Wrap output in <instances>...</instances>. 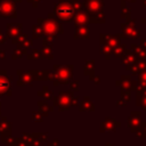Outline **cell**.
Instances as JSON below:
<instances>
[{
    "label": "cell",
    "instance_id": "6da1fadb",
    "mask_svg": "<svg viewBox=\"0 0 146 146\" xmlns=\"http://www.w3.org/2000/svg\"><path fill=\"white\" fill-rule=\"evenodd\" d=\"M56 11H57V15H58V17L60 18V19H63V21H71L72 19V17H73V15H74V10H73V7H71L70 5H59L58 7H57V9H56Z\"/></svg>",
    "mask_w": 146,
    "mask_h": 146
},
{
    "label": "cell",
    "instance_id": "7a4b0ae2",
    "mask_svg": "<svg viewBox=\"0 0 146 146\" xmlns=\"http://www.w3.org/2000/svg\"><path fill=\"white\" fill-rule=\"evenodd\" d=\"M86 6H87L88 10H91L92 13H96L99 9H102L103 1L102 0H87Z\"/></svg>",
    "mask_w": 146,
    "mask_h": 146
},
{
    "label": "cell",
    "instance_id": "3957f363",
    "mask_svg": "<svg viewBox=\"0 0 146 146\" xmlns=\"http://www.w3.org/2000/svg\"><path fill=\"white\" fill-rule=\"evenodd\" d=\"M75 22H76L78 24H86V23L88 22V19H87V16H86V14H82V13L78 14V16H76V19H75Z\"/></svg>",
    "mask_w": 146,
    "mask_h": 146
}]
</instances>
